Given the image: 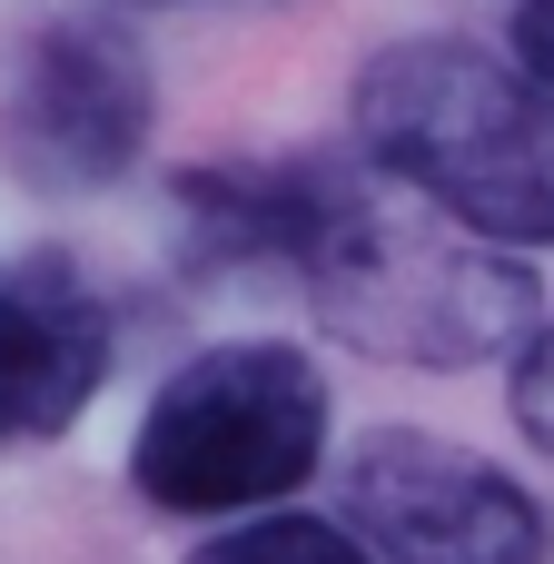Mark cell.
I'll list each match as a JSON object with an SVG mask.
<instances>
[{"instance_id":"1","label":"cell","mask_w":554,"mask_h":564,"mask_svg":"<svg viewBox=\"0 0 554 564\" xmlns=\"http://www.w3.org/2000/svg\"><path fill=\"white\" fill-rule=\"evenodd\" d=\"M188 228L218 258L287 268L307 307L397 367H476L496 347H525L535 268L446 228L426 198L377 178L357 149H287V159H218L178 178Z\"/></svg>"},{"instance_id":"6","label":"cell","mask_w":554,"mask_h":564,"mask_svg":"<svg viewBox=\"0 0 554 564\" xmlns=\"http://www.w3.org/2000/svg\"><path fill=\"white\" fill-rule=\"evenodd\" d=\"M109 357H119V327L69 258L0 268V446L59 436L109 387Z\"/></svg>"},{"instance_id":"4","label":"cell","mask_w":554,"mask_h":564,"mask_svg":"<svg viewBox=\"0 0 554 564\" xmlns=\"http://www.w3.org/2000/svg\"><path fill=\"white\" fill-rule=\"evenodd\" d=\"M337 516L377 564H554V516L535 486L436 426L357 436L337 466Z\"/></svg>"},{"instance_id":"8","label":"cell","mask_w":554,"mask_h":564,"mask_svg":"<svg viewBox=\"0 0 554 564\" xmlns=\"http://www.w3.org/2000/svg\"><path fill=\"white\" fill-rule=\"evenodd\" d=\"M506 406H515V426H525V446L554 456V317L515 347V377H506Z\"/></svg>"},{"instance_id":"5","label":"cell","mask_w":554,"mask_h":564,"mask_svg":"<svg viewBox=\"0 0 554 564\" xmlns=\"http://www.w3.org/2000/svg\"><path fill=\"white\" fill-rule=\"evenodd\" d=\"M159 119V79L129 30L109 20H50L0 89V159L30 188H109Z\"/></svg>"},{"instance_id":"9","label":"cell","mask_w":554,"mask_h":564,"mask_svg":"<svg viewBox=\"0 0 554 564\" xmlns=\"http://www.w3.org/2000/svg\"><path fill=\"white\" fill-rule=\"evenodd\" d=\"M515 59L554 89V0H515Z\"/></svg>"},{"instance_id":"2","label":"cell","mask_w":554,"mask_h":564,"mask_svg":"<svg viewBox=\"0 0 554 564\" xmlns=\"http://www.w3.org/2000/svg\"><path fill=\"white\" fill-rule=\"evenodd\" d=\"M357 159L446 228L525 258L554 248V89L476 40H387L357 69Z\"/></svg>"},{"instance_id":"3","label":"cell","mask_w":554,"mask_h":564,"mask_svg":"<svg viewBox=\"0 0 554 564\" xmlns=\"http://www.w3.org/2000/svg\"><path fill=\"white\" fill-rule=\"evenodd\" d=\"M337 436V397L307 347L287 337H218L188 367L159 377L129 436V486L159 516L188 525H248L278 516Z\"/></svg>"},{"instance_id":"7","label":"cell","mask_w":554,"mask_h":564,"mask_svg":"<svg viewBox=\"0 0 554 564\" xmlns=\"http://www.w3.org/2000/svg\"><path fill=\"white\" fill-rule=\"evenodd\" d=\"M188 564H377L347 516H307V506H278V516H248V525H218Z\"/></svg>"}]
</instances>
